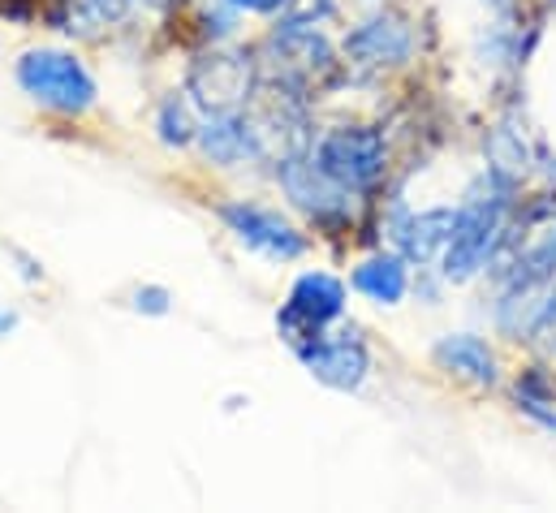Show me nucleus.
Returning <instances> with one entry per match:
<instances>
[{
  "mask_svg": "<svg viewBox=\"0 0 556 513\" xmlns=\"http://www.w3.org/2000/svg\"><path fill=\"white\" fill-rule=\"evenodd\" d=\"M315 164L350 195H371L389 177V138L380 126H337L315 142Z\"/></svg>",
  "mask_w": 556,
  "mask_h": 513,
  "instance_id": "1",
  "label": "nucleus"
},
{
  "mask_svg": "<svg viewBox=\"0 0 556 513\" xmlns=\"http://www.w3.org/2000/svg\"><path fill=\"white\" fill-rule=\"evenodd\" d=\"M13 74H17V87H22L35 104H43V109H52V113L78 117V113H87V109L96 104V78H91V70H87L74 52L35 48V52H26V57L17 61Z\"/></svg>",
  "mask_w": 556,
  "mask_h": 513,
  "instance_id": "2",
  "label": "nucleus"
},
{
  "mask_svg": "<svg viewBox=\"0 0 556 513\" xmlns=\"http://www.w3.org/2000/svg\"><path fill=\"white\" fill-rule=\"evenodd\" d=\"M418 52L415 22L402 9H376L345 35V61L363 74H384L410 65Z\"/></svg>",
  "mask_w": 556,
  "mask_h": 513,
  "instance_id": "3",
  "label": "nucleus"
},
{
  "mask_svg": "<svg viewBox=\"0 0 556 513\" xmlns=\"http://www.w3.org/2000/svg\"><path fill=\"white\" fill-rule=\"evenodd\" d=\"M341 315H345V285L328 272H306V276L293 280L289 302L277 315V328L293 350H302L315 337H324L328 324H337Z\"/></svg>",
  "mask_w": 556,
  "mask_h": 513,
  "instance_id": "4",
  "label": "nucleus"
},
{
  "mask_svg": "<svg viewBox=\"0 0 556 513\" xmlns=\"http://www.w3.org/2000/svg\"><path fill=\"white\" fill-rule=\"evenodd\" d=\"M280 186H285V195L315 221V225H324V229H332V225H345L350 221V190L345 186H337L319 164H315V155H306V151H289V155H280Z\"/></svg>",
  "mask_w": 556,
  "mask_h": 513,
  "instance_id": "5",
  "label": "nucleus"
},
{
  "mask_svg": "<svg viewBox=\"0 0 556 513\" xmlns=\"http://www.w3.org/2000/svg\"><path fill=\"white\" fill-rule=\"evenodd\" d=\"M216 216L229 225V234L247 247V251H260L264 259H277V263H289L306 251V238L280 216V212H268L260 203H220Z\"/></svg>",
  "mask_w": 556,
  "mask_h": 513,
  "instance_id": "6",
  "label": "nucleus"
},
{
  "mask_svg": "<svg viewBox=\"0 0 556 513\" xmlns=\"http://www.w3.org/2000/svg\"><path fill=\"white\" fill-rule=\"evenodd\" d=\"M298 359H302V367H306L319 385L341 388V392L363 388L367 376H371V354H367V346H363V337H358L354 328L315 337L311 346L298 350Z\"/></svg>",
  "mask_w": 556,
  "mask_h": 513,
  "instance_id": "7",
  "label": "nucleus"
},
{
  "mask_svg": "<svg viewBox=\"0 0 556 513\" xmlns=\"http://www.w3.org/2000/svg\"><path fill=\"white\" fill-rule=\"evenodd\" d=\"M268 48L277 52L280 83H289V87H302V83H311V78H319V74H328L337 65L332 43L315 30L311 17L280 22L277 30H273V39H268Z\"/></svg>",
  "mask_w": 556,
  "mask_h": 513,
  "instance_id": "8",
  "label": "nucleus"
},
{
  "mask_svg": "<svg viewBox=\"0 0 556 513\" xmlns=\"http://www.w3.org/2000/svg\"><path fill=\"white\" fill-rule=\"evenodd\" d=\"M190 96L203 104L212 117L216 113H242V100L251 96V65L242 57H203L190 70Z\"/></svg>",
  "mask_w": 556,
  "mask_h": 513,
  "instance_id": "9",
  "label": "nucleus"
},
{
  "mask_svg": "<svg viewBox=\"0 0 556 513\" xmlns=\"http://www.w3.org/2000/svg\"><path fill=\"white\" fill-rule=\"evenodd\" d=\"M453 221H457V208H427V212L397 208V216L389 221V238L410 267H427V263H440L444 255V247L453 238Z\"/></svg>",
  "mask_w": 556,
  "mask_h": 513,
  "instance_id": "10",
  "label": "nucleus"
},
{
  "mask_svg": "<svg viewBox=\"0 0 556 513\" xmlns=\"http://www.w3.org/2000/svg\"><path fill=\"white\" fill-rule=\"evenodd\" d=\"M431 363L440 372H448L453 380L470 388H496L501 385V363H496V350L475 337V333H448L431 346Z\"/></svg>",
  "mask_w": 556,
  "mask_h": 513,
  "instance_id": "11",
  "label": "nucleus"
},
{
  "mask_svg": "<svg viewBox=\"0 0 556 513\" xmlns=\"http://www.w3.org/2000/svg\"><path fill=\"white\" fill-rule=\"evenodd\" d=\"M354 289L376 306H397L410 293V263L402 251H380L354 267Z\"/></svg>",
  "mask_w": 556,
  "mask_h": 513,
  "instance_id": "12",
  "label": "nucleus"
},
{
  "mask_svg": "<svg viewBox=\"0 0 556 513\" xmlns=\"http://www.w3.org/2000/svg\"><path fill=\"white\" fill-rule=\"evenodd\" d=\"M199 142L212 164H238L260 151V126L247 122V113H216L199 129Z\"/></svg>",
  "mask_w": 556,
  "mask_h": 513,
  "instance_id": "13",
  "label": "nucleus"
},
{
  "mask_svg": "<svg viewBox=\"0 0 556 513\" xmlns=\"http://www.w3.org/2000/svg\"><path fill=\"white\" fill-rule=\"evenodd\" d=\"M514 401H518V410H522L531 423H540L544 431H556V376L548 367H527V372H518V380H514Z\"/></svg>",
  "mask_w": 556,
  "mask_h": 513,
  "instance_id": "14",
  "label": "nucleus"
},
{
  "mask_svg": "<svg viewBox=\"0 0 556 513\" xmlns=\"http://www.w3.org/2000/svg\"><path fill=\"white\" fill-rule=\"evenodd\" d=\"M155 129H160V142H168V147H186L190 138H199V126H194V117H190V104H186L181 96H168V100L160 104Z\"/></svg>",
  "mask_w": 556,
  "mask_h": 513,
  "instance_id": "15",
  "label": "nucleus"
},
{
  "mask_svg": "<svg viewBox=\"0 0 556 513\" xmlns=\"http://www.w3.org/2000/svg\"><path fill=\"white\" fill-rule=\"evenodd\" d=\"M168 289H160V285H142L139 293H135V311H142V315H164L168 311Z\"/></svg>",
  "mask_w": 556,
  "mask_h": 513,
  "instance_id": "16",
  "label": "nucleus"
},
{
  "mask_svg": "<svg viewBox=\"0 0 556 513\" xmlns=\"http://www.w3.org/2000/svg\"><path fill=\"white\" fill-rule=\"evenodd\" d=\"M83 9L96 17V22H122L130 0H83Z\"/></svg>",
  "mask_w": 556,
  "mask_h": 513,
  "instance_id": "17",
  "label": "nucleus"
},
{
  "mask_svg": "<svg viewBox=\"0 0 556 513\" xmlns=\"http://www.w3.org/2000/svg\"><path fill=\"white\" fill-rule=\"evenodd\" d=\"M233 9H247V13H277L289 0H229Z\"/></svg>",
  "mask_w": 556,
  "mask_h": 513,
  "instance_id": "18",
  "label": "nucleus"
},
{
  "mask_svg": "<svg viewBox=\"0 0 556 513\" xmlns=\"http://www.w3.org/2000/svg\"><path fill=\"white\" fill-rule=\"evenodd\" d=\"M17 328V311H9V306H0V337H9Z\"/></svg>",
  "mask_w": 556,
  "mask_h": 513,
  "instance_id": "19",
  "label": "nucleus"
}]
</instances>
